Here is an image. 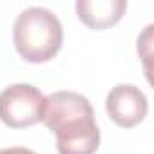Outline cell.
Here are the masks:
<instances>
[{
  "label": "cell",
  "mask_w": 154,
  "mask_h": 154,
  "mask_svg": "<svg viewBox=\"0 0 154 154\" xmlns=\"http://www.w3.org/2000/svg\"><path fill=\"white\" fill-rule=\"evenodd\" d=\"M42 122L56 136L58 154H94L100 131L93 105L74 91H58L45 96Z\"/></svg>",
  "instance_id": "cell-1"
},
{
  "label": "cell",
  "mask_w": 154,
  "mask_h": 154,
  "mask_svg": "<svg viewBox=\"0 0 154 154\" xmlns=\"http://www.w3.org/2000/svg\"><path fill=\"white\" fill-rule=\"evenodd\" d=\"M13 42L26 62L44 63L60 51L63 27L51 9L31 6L17 17L13 26Z\"/></svg>",
  "instance_id": "cell-2"
},
{
  "label": "cell",
  "mask_w": 154,
  "mask_h": 154,
  "mask_svg": "<svg viewBox=\"0 0 154 154\" xmlns=\"http://www.w3.org/2000/svg\"><path fill=\"white\" fill-rule=\"evenodd\" d=\"M45 96L31 84H15L0 93V120L8 127L24 129L42 122Z\"/></svg>",
  "instance_id": "cell-3"
},
{
  "label": "cell",
  "mask_w": 154,
  "mask_h": 154,
  "mask_svg": "<svg viewBox=\"0 0 154 154\" xmlns=\"http://www.w3.org/2000/svg\"><path fill=\"white\" fill-rule=\"evenodd\" d=\"M105 109L116 125L129 129L143 122L149 111V103L140 87L132 84H118L109 91Z\"/></svg>",
  "instance_id": "cell-4"
},
{
  "label": "cell",
  "mask_w": 154,
  "mask_h": 154,
  "mask_svg": "<svg viewBox=\"0 0 154 154\" xmlns=\"http://www.w3.org/2000/svg\"><path fill=\"white\" fill-rule=\"evenodd\" d=\"M125 0H78L76 15L91 29H107L125 15Z\"/></svg>",
  "instance_id": "cell-5"
},
{
  "label": "cell",
  "mask_w": 154,
  "mask_h": 154,
  "mask_svg": "<svg viewBox=\"0 0 154 154\" xmlns=\"http://www.w3.org/2000/svg\"><path fill=\"white\" fill-rule=\"evenodd\" d=\"M0 154H36V152H33L31 149H26V147H9V149H2Z\"/></svg>",
  "instance_id": "cell-6"
}]
</instances>
